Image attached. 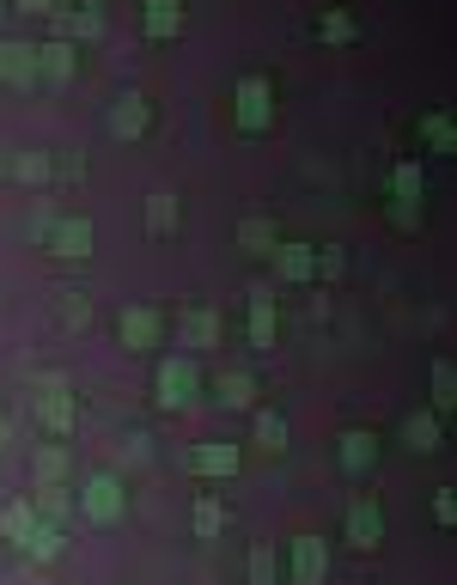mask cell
Segmentation results:
<instances>
[{"label": "cell", "mask_w": 457, "mask_h": 585, "mask_svg": "<svg viewBox=\"0 0 457 585\" xmlns=\"http://www.w3.org/2000/svg\"><path fill=\"white\" fill-rule=\"evenodd\" d=\"M122 507H129V495H122L117 476H91L86 488H79V512H86L91 524H117Z\"/></svg>", "instance_id": "6da1fadb"}, {"label": "cell", "mask_w": 457, "mask_h": 585, "mask_svg": "<svg viewBox=\"0 0 457 585\" xmlns=\"http://www.w3.org/2000/svg\"><path fill=\"white\" fill-rule=\"evenodd\" d=\"M269 122H274V86L262 74H250L244 86H238V129L257 134V129H269Z\"/></svg>", "instance_id": "7a4b0ae2"}, {"label": "cell", "mask_w": 457, "mask_h": 585, "mask_svg": "<svg viewBox=\"0 0 457 585\" xmlns=\"http://www.w3.org/2000/svg\"><path fill=\"white\" fill-rule=\"evenodd\" d=\"M196 360H165L159 366V409H189L196 403Z\"/></svg>", "instance_id": "3957f363"}, {"label": "cell", "mask_w": 457, "mask_h": 585, "mask_svg": "<svg viewBox=\"0 0 457 585\" xmlns=\"http://www.w3.org/2000/svg\"><path fill=\"white\" fill-rule=\"evenodd\" d=\"M324 573H329L324 537H293V567H287V579H293V585H324Z\"/></svg>", "instance_id": "277c9868"}, {"label": "cell", "mask_w": 457, "mask_h": 585, "mask_svg": "<svg viewBox=\"0 0 457 585\" xmlns=\"http://www.w3.org/2000/svg\"><path fill=\"white\" fill-rule=\"evenodd\" d=\"M43 384H50V397H37V421H43L50 433H67V427L79 421V403L67 397V384H62V378H43Z\"/></svg>", "instance_id": "5b68a950"}, {"label": "cell", "mask_w": 457, "mask_h": 585, "mask_svg": "<svg viewBox=\"0 0 457 585\" xmlns=\"http://www.w3.org/2000/svg\"><path fill=\"white\" fill-rule=\"evenodd\" d=\"M37 524L43 519H37V507H31V495H19V500H7V507H0V537H7L13 549H25Z\"/></svg>", "instance_id": "8992f818"}, {"label": "cell", "mask_w": 457, "mask_h": 585, "mask_svg": "<svg viewBox=\"0 0 457 585\" xmlns=\"http://www.w3.org/2000/svg\"><path fill=\"white\" fill-rule=\"evenodd\" d=\"M348 543L353 549H379L384 543V512L372 500H353L348 507Z\"/></svg>", "instance_id": "52a82bcc"}, {"label": "cell", "mask_w": 457, "mask_h": 585, "mask_svg": "<svg viewBox=\"0 0 457 585\" xmlns=\"http://www.w3.org/2000/svg\"><path fill=\"white\" fill-rule=\"evenodd\" d=\"M43 238H50L55 257H91V226L86 220H55V226H43Z\"/></svg>", "instance_id": "ba28073f"}, {"label": "cell", "mask_w": 457, "mask_h": 585, "mask_svg": "<svg viewBox=\"0 0 457 585\" xmlns=\"http://www.w3.org/2000/svg\"><path fill=\"white\" fill-rule=\"evenodd\" d=\"M110 134H117V141L146 134V98H141V91H122V98H117V110H110Z\"/></svg>", "instance_id": "9c48e42d"}, {"label": "cell", "mask_w": 457, "mask_h": 585, "mask_svg": "<svg viewBox=\"0 0 457 585\" xmlns=\"http://www.w3.org/2000/svg\"><path fill=\"white\" fill-rule=\"evenodd\" d=\"M117 329H122L129 348H153V342H159V312H153V305H129Z\"/></svg>", "instance_id": "30bf717a"}, {"label": "cell", "mask_w": 457, "mask_h": 585, "mask_svg": "<svg viewBox=\"0 0 457 585\" xmlns=\"http://www.w3.org/2000/svg\"><path fill=\"white\" fill-rule=\"evenodd\" d=\"M189 469H202V476H238V445H196L189 452Z\"/></svg>", "instance_id": "8fae6325"}, {"label": "cell", "mask_w": 457, "mask_h": 585, "mask_svg": "<svg viewBox=\"0 0 457 585\" xmlns=\"http://www.w3.org/2000/svg\"><path fill=\"white\" fill-rule=\"evenodd\" d=\"M372 457H379V440H372L366 427H348V433H341V469H353V476H360Z\"/></svg>", "instance_id": "7c38bea8"}, {"label": "cell", "mask_w": 457, "mask_h": 585, "mask_svg": "<svg viewBox=\"0 0 457 585\" xmlns=\"http://www.w3.org/2000/svg\"><path fill=\"white\" fill-rule=\"evenodd\" d=\"M403 440L415 445V452H439V415H427V409H415V415H403Z\"/></svg>", "instance_id": "4fadbf2b"}, {"label": "cell", "mask_w": 457, "mask_h": 585, "mask_svg": "<svg viewBox=\"0 0 457 585\" xmlns=\"http://www.w3.org/2000/svg\"><path fill=\"white\" fill-rule=\"evenodd\" d=\"M244 573H250V585H281V579H287V567H281V555H274V543H257V549H250Z\"/></svg>", "instance_id": "5bb4252c"}, {"label": "cell", "mask_w": 457, "mask_h": 585, "mask_svg": "<svg viewBox=\"0 0 457 585\" xmlns=\"http://www.w3.org/2000/svg\"><path fill=\"white\" fill-rule=\"evenodd\" d=\"M177 329L189 336V348H220V317L214 312H183Z\"/></svg>", "instance_id": "9a60e30c"}, {"label": "cell", "mask_w": 457, "mask_h": 585, "mask_svg": "<svg viewBox=\"0 0 457 585\" xmlns=\"http://www.w3.org/2000/svg\"><path fill=\"white\" fill-rule=\"evenodd\" d=\"M177 31H183L177 0H146V37H177Z\"/></svg>", "instance_id": "2e32d148"}, {"label": "cell", "mask_w": 457, "mask_h": 585, "mask_svg": "<svg viewBox=\"0 0 457 585\" xmlns=\"http://www.w3.org/2000/svg\"><path fill=\"white\" fill-rule=\"evenodd\" d=\"M189 531H196L202 543H214V537L226 531V507H220L214 495H202V500H196V512H189Z\"/></svg>", "instance_id": "e0dca14e"}, {"label": "cell", "mask_w": 457, "mask_h": 585, "mask_svg": "<svg viewBox=\"0 0 457 585\" xmlns=\"http://www.w3.org/2000/svg\"><path fill=\"white\" fill-rule=\"evenodd\" d=\"M274 262H281V274H287V281H312V274H317L312 245H281V250H274Z\"/></svg>", "instance_id": "ac0fdd59"}, {"label": "cell", "mask_w": 457, "mask_h": 585, "mask_svg": "<svg viewBox=\"0 0 457 585\" xmlns=\"http://www.w3.org/2000/svg\"><path fill=\"white\" fill-rule=\"evenodd\" d=\"M31 507H37V519H43V524L74 519V500H67V488H37V495H31Z\"/></svg>", "instance_id": "d6986e66"}, {"label": "cell", "mask_w": 457, "mask_h": 585, "mask_svg": "<svg viewBox=\"0 0 457 585\" xmlns=\"http://www.w3.org/2000/svg\"><path fill=\"white\" fill-rule=\"evenodd\" d=\"M238 245H244L250 257H274V250H281L274 245V220H244L238 226Z\"/></svg>", "instance_id": "ffe728a7"}, {"label": "cell", "mask_w": 457, "mask_h": 585, "mask_svg": "<svg viewBox=\"0 0 457 585\" xmlns=\"http://www.w3.org/2000/svg\"><path fill=\"white\" fill-rule=\"evenodd\" d=\"M37 74H50V79L74 74V43H43V50H37Z\"/></svg>", "instance_id": "44dd1931"}, {"label": "cell", "mask_w": 457, "mask_h": 585, "mask_svg": "<svg viewBox=\"0 0 457 585\" xmlns=\"http://www.w3.org/2000/svg\"><path fill=\"white\" fill-rule=\"evenodd\" d=\"M250 342H257V348H269V342H274V300H269V293L250 300Z\"/></svg>", "instance_id": "7402d4cb"}, {"label": "cell", "mask_w": 457, "mask_h": 585, "mask_svg": "<svg viewBox=\"0 0 457 585\" xmlns=\"http://www.w3.org/2000/svg\"><path fill=\"white\" fill-rule=\"evenodd\" d=\"M220 403H226V409H250V403H257V384H250V372H220Z\"/></svg>", "instance_id": "603a6c76"}, {"label": "cell", "mask_w": 457, "mask_h": 585, "mask_svg": "<svg viewBox=\"0 0 457 585\" xmlns=\"http://www.w3.org/2000/svg\"><path fill=\"white\" fill-rule=\"evenodd\" d=\"M317 37H324V43H353V37H360V25H353V13L329 7V13L317 19Z\"/></svg>", "instance_id": "cb8c5ba5"}, {"label": "cell", "mask_w": 457, "mask_h": 585, "mask_svg": "<svg viewBox=\"0 0 457 585\" xmlns=\"http://www.w3.org/2000/svg\"><path fill=\"white\" fill-rule=\"evenodd\" d=\"M451 403H457V366L451 360H433V409L445 415Z\"/></svg>", "instance_id": "d4e9b609"}, {"label": "cell", "mask_w": 457, "mask_h": 585, "mask_svg": "<svg viewBox=\"0 0 457 585\" xmlns=\"http://www.w3.org/2000/svg\"><path fill=\"white\" fill-rule=\"evenodd\" d=\"M25 555L31 561H55V555H62V524H37L31 543H25Z\"/></svg>", "instance_id": "484cf974"}, {"label": "cell", "mask_w": 457, "mask_h": 585, "mask_svg": "<svg viewBox=\"0 0 457 585\" xmlns=\"http://www.w3.org/2000/svg\"><path fill=\"white\" fill-rule=\"evenodd\" d=\"M257 445H262V452H287V421L262 409V415H257Z\"/></svg>", "instance_id": "4316f807"}, {"label": "cell", "mask_w": 457, "mask_h": 585, "mask_svg": "<svg viewBox=\"0 0 457 585\" xmlns=\"http://www.w3.org/2000/svg\"><path fill=\"white\" fill-rule=\"evenodd\" d=\"M62 476H67V452H62V445L37 452V481H43V488H62Z\"/></svg>", "instance_id": "83f0119b"}, {"label": "cell", "mask_w": 457, "mask_h": 585, "mask_svg": "<svg viewBox=\"0 0 457 585\" xmlns=\"http://www.w3.org/2000/svg\"><path fill=\"white\" fill-rule=\"evenodd\" d=\"M146 226H153V232H171V226H177V202H171V195H153V202H146Z\"/></svg>", "instance_id": "f1b7e54d"}, {"label": "cell", "mask_w": 457, "mask_h": 585, "mask_svg": "<svg viewBox=\"0 0 457 585\" xmlns=\"http://www.w3.org/2000/svg\"><path fill=\"white\" fill-rule=\"evenodd\" d=\"M391 195H403V202H421V165H396V171H391Z\"/></svg>", "instance_id": "f546056e"}, {"label": "cell", "mask_w": 457, "mask_h": 585, "mask_svg": "<svg viewBox=\"0 0 457 585\" xmlns=\"http://www.w3.org/2000/svg\"><path fill=\"white\" fill-rule=\"evenodd\" d=\"M421 134H427V141L439 147V153H451V117H445V110H433V117L421 122Z\"/></svg>", "instance_id": "4dcf8cb0"}, {"label": "cell", "mask_w": 457, "mask_h": 585, "mask_svg": "<svg viewBox=\"0 0 457 585\" xmlns=\"http://www.w3.org/2000/svg\"><path fill=\"white\" fill-rule=\"evenodd\" d=\"M391 220L403 226V232H415V226H421V202H403V195H391Z\"/></svg>", "instance_id": "1f68e13d"}, {"label": "cell", "mask_w": 457, "mask_h": 585, "mask_svg": "<svg viewBox=\"0 0 457 585\" xmlns=\"http://www.w3.org/2000/svg\"><path fill=\"white\" fill-rule=\"evenodd\" d=\"M13 171L25 183H37V177H50V159H37V153H25V159H13Z\"/></svg>", "instance_id": "d6a6232c"}, {"label": "cell", "mask_w": 457, "mask_h": 585, "mask_svg": "<svg viewBox=\"0 0 457 585\" xmlns=\"http://www.w3.org/2000/svg\"><path fill=\"white\" fill-rule=\"evenodd\" d=\"M433 519H439V524H457V495H451V488H439V500H433Z\"/></svg>", "instance_id": "836d02e7"}, {"label": "cell", "mask_w": 457, "mask_h": 585, "mask_svg": "<svg viewBox=\"0 0 457 585\" xmlns=\"http://www.w3.org/2000/svg\"><path fill=\"white\" fill-rule=\"evenodd\" d=\"M79 31H86V37H98V31H105V13H98V7H86V13H79Z\"/></svg>", "instance_id": "e575fe53"}, {"label": "cell", "mask_w": 457, "mask_h": 585, "mask_svg": "<svg viewBox=\"0 0 457 585\" xmlns=\"http://www.w3.org/2000/svg\"><path fill=\"white\" fill-rule=\"evenodd\" d=\"M317 269H324V274H341V269H348V257H341V250H324V257H317Z\"/></svg>", "instance_id": "d590c367"}, {"label": "cell", "mask_w": 457, "mask_h": 585, "mask_svg": "<svg viewBox=\"0 0 457 585\" xmlns=\"http://www.w3.org/2000/svg\"><path fill=\"white\" fill-rule=\"evenodd\" d=\"M62 317H67V324H86V317H91V312H86V300H79V305H74V293H67V305H62Z\"/></svg>", "instance_id": "8d00e7d4"}, {"label": "cell", "mask_w": 457, "mask_h": 585, "mask_svg": "<svg viewBox=\"0 0 457 585\" xmlns=\"http://www.w3.org/2000/svg\"><path fill=\"white\" fill-rule=\"evenodd\" d=\"M19 7H25V13H50L55 0H19Z\"/></svg>", "instance_id": "74e56055"}, {"label": "cell", "mask_w": 457, "mask_h": 585, "mask_svg": "<svg viewBox=\"0 0 457 585\" xmlns=\"http://www.w3.org/2000/svg\"><path fill=\"white\" fill-rule=\"evenodd\" d=\"M0 445H7V415H0Z\"/></svg>", "instance_id": "f35d334b"}, {"label": "cell", "mask_w": 457, "mask_h": 585, "mask_svg": "<svg viewBox=\"0 0 457 585\" xmlns=\"http://www.w3.org/2000/svg\"><path fill=\"white\" fill-rule=\"evenodd\" d=\"M0 13H7V0H0Z\"/></svg>", "instance_id": "ab89813d"}]
</instances>
